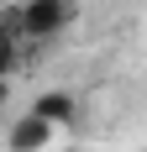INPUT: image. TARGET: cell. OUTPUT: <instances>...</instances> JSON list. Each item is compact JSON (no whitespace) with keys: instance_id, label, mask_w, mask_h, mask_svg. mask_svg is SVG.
<instances>
[{"instance_id":"1","label":"cell","mask_w":147,"mask_h":152,"mask_svg":"<svg viewBox=\"0 0 147 152\" xmlns=\"http://www.w3.org/2000/svg\"><path fill=\"white\" fill-rule=\"evenodd\" d=\"M68 11H74L68 0H26V5H16V21H21L32 47H42L47 37H58L68 26Z\"/></svg>"},{"instance_id":"2","label":"cell","mask_w":147,"mask_h":152,"mask_svg":"<svg viewBox=\"0 0 147 152\" xmlns=\"http://www.w3.org/2000/svg\"><path fill=\"white\" fill-rule=\"evenodd\" d=\"M58 131H63V126H53L42 110H26V115H16V121H11L5 147H11V152H42V147H53Z\"/></svg>"},{"instance_id":"3","label":"cell","mask_w":147,"mask_h":152,"mask_svg":"<svg viewBox=\"0 0 147 152\" xmlns=\"http://www.w3.org/2000/svg\"><path fill=\"white\" fill-rule=\"evenodd\" d=\"M32 110H42V115H47L53 126H68V121H74V100H68L63 89H53V94H42V100H37Z\"/></svg>"}]
</instances>
